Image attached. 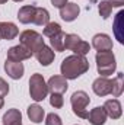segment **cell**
Instances as JSON below:
<instances>
[{
	"instance_id": "obj_1",
	"label": "cell",
	"mask_w": 124,
	"mask_h": 125,
	"mask_svg": "<svg viewBox=\"0 0 124 125\" xmlns=\"http://www.w3.org/2000/svg\"><path fill=\"white\" fill-rule=\"evenodd\" d=\"M89 70V61L85 55H69L62 61L60 65V71L62 76L67 80H74L77 77H80L82 74H85Z\"/></svg>"
},
{
	"instance_id": "obj_2",
	"label": "cell",
	"mask_w": 124,
	"mask_h": 125,
	"mask_svg": "<svg viewBox=\"0 0 124 125\" xmlns=\"http://www.w3.org/2000/svg\"><path fill=\"white\" fill-rule=\"evenodd\" d=\"M96 60V70L101 74V77H108L111 76L115 68H117V62H115V55L111 51H98L95 55Z\"/></svg>"
},
{
	"instance_id": "obj_3",
	"label": "cell",
	"mask_w": 124,
	"mask_h": 125,
	"mask_svg": "<svg viewBox=\"0 0 124 125\" xmlns=\"http://www.w3.org/2000/svg\"><path fill=\"white\" fill-rule=\"evenodd\" d=\"M91 99L86 92L83 90H77L72 94L70 97V103H72V109H73V114L82 119H86L88 118V105H89Z\"/></svg>"
},
{
	"instance_id": "obj_4",
	"label": "cell",
	"mask_w": 124,
	"mask_h": 125,
	"mask_svg": "<svg viewBox=\"0 0 124 125\" xmlns=\"http://www.w3.org/2000/svg\"><path fill=\"white\" fill-rule=\"evenodd\" d=\"M29 94L35 102H41L47 97L48 94V87L47 83L39 73H34L29 79Z\"/></svg>"
},
{
	"instance_id": "obj_5",
	"label": "cell",
	"mask_w": 124,
	"mask_h": 125,
	"mask_svg": "<svg viewBox=\"0 0 124 125\" xmlns=\"http://www.w3.org/2000/svg\"><path fill=\"white\" fill-rule=\"evenodd\" d=\"M19 41H21V45L26 47L32 54H35L39 48H42L45 44H44V39H42V35L38 33L37 31H31V29H26L19 35Z\"/></svg>"
},
{
	"instance_id": "obj_6",
	"label": "cell",
	"mask_w": 124,
	"mask_h": 125,
	"mask_svg": "<svg viewBox=\"0 0 124 125\" xmlns=\"http://www.w3.org/2000/svg\"><path fill=\"white\" fill-rule=\"evenodd\" d=\"M32 55H34V54H32L26 47H24V45L19 44V45H15V47H12V48L7 50V58H6V60L22 62L24 60H29Z\"/></svg>"
},
{
	"instance_id": "obj_7",
	"label": "cell",
	"mask_w": 124,
	"mask_h": 125,
	"mask_svg": "<svg viewBox=\"0 0 124 125\" xmlns=\"http://www.w3.org/2000/svg\"><path fill=\"white\" fill-rule=\"evenodd\" d=\"M47 87H48V92H51V93H66L67 87H69L67 79H64L63 76H53V77H50Z\"/></svg>"
},
{
	"instance_id": "obj_8",
	"label": "cell",
	"mask_w": 124,
	"mask_h": 125,
	"mask_svg": "<svg viewBox=\"0 0 124 125\" xmlns=\"http://www.w3.org/2000/svg\"><path fill=\"white\" fill-rule=\"evenodd\" d=\"M92 90L95 94L104 97L107 94H111V80L108 77H98L92 83Z\"/></svg>"
},
{
	"instance_id": "obj_9",
	"label": "cell",
	"mask_w": 124,
	"mask_h": 125,
	"mask_svg": "<svg viewBox=\"0 0 124 125\" xmlns=\"http://www.w3.org/2000/svg\"><path fill=\"white\" fill-rule=\"evenodd\" d=\"M4 71L7 73V76H9L10 79L19 80V79H22L25 68H24V64L21 61H10V60H6V62H4Z\"/></svg>"
},
{
	"instance_id": "obj_10",
	"label": "cell",
	"mask_w": 124,
	"mask_h": 125,
	"mask_svg": "<svg viewBox=\"0 0 124 125\" xmlns=\"http://www.w3.org/2000/svg\"><path fill=\"white\" fill-rule=\"evenodd\" d=\"M92 47L96 51H111L112 50V39L107 33H96L92 38Z\"/></svg>"
},
{
	"instance_id": "obj_11",
	"label": "cell",
	"mask_w": 124,
	"mask_h": 125,
	"mask_svg": "<svg viewBox=\"0 0 124 125\" xmlns=\"http://www.w3.org/2000/svg\"><path fill=\"white\" fill-rule=\"evenodd\" d=\"M104 111L107 114V116H110L111 119H118L123 114V109H121V103L118 99H108L105 103H104Z\"/></svg>"
},
{
	"instance_id": "obj_12",
	"label": "cell",
	"mask_w": 124,
	"mask_h": 125,
	"mask_svg": "<svg viewBox=\"0 0 124 125\" xmlns=\"http://www.w3.org/2000/svg\"><path fill=\"white\" fill-rule=\"evenodd\" d=\"M79 13H80V7L76 3H66L60 9V16L66 22H73L79 16Z\"/></svg>"
},
{
	"instance_id": "obj_13",
	"label": "cell",
	"mask_w": 124,
	"mask_h": 125,
	"mask_svg": "<svg viewBox=\"0 0 124 125\" xmlns=\"http://www.w3.org/2000/svg\"><path fill=\"white\" fill-rule=\"evenodd\" d=\"M35 58H37V61L39 62L41 65H44V67H47V65H50L51 62L54 61V51L50 48V47H47V45H44L42 48H39L35 54Z\"/></svg>"
},
{
	"instance_id": "obj_14",
	"label": "cell",
	"mask_w": 124,
	"mask_h": 125,
	"mask_svg": "<svg viewBox=\"0 0 124 125\" xmlns=\"http://www.w3.org/2000/svg\"><path fill=\"white\" fill-rule=\"evenodd\" d=\"M19 33V29L12 22H0V39H15Z\"/></svg>"
},
{
	"instance_id": "obj_15",
	"label": "cell",
	"mask_w": 124,
	"mask_h": 125,
	"mask_svg": "<svg viewBox=\"0 0 124 125\" xmlns=\"http://www.w3.org/2000/svg\"><path fill=\"white\" fill-rule=\"evenodd\" d=\"M107 118L108 116H107L104 108L102 106H96V108H93L92 111L88 114L86 119H89V122L92 125H104L107 122Z\"/></svg>"
},
{
	"instance_id": "obj_16",
	"label": "cell",
	"mask_w": 124,
	"mask_h": 125,
	"mask_svg": "<svg viewBox=\"0 0 124 125\" xmlns=\"http://www.w3.org/2000/svg\"><path fill=\"white\" fill-rule=\"evenodd\" d=\"M26 114H28V118L31 119L32 122H35V124L42 122V119H44V116H45V112H44L42 106H39L38 103L29 105L28 109H26Z\"/></svg>"
},
{
	"instance_id": "obj_17",
	"label": "cell",
	"mask_w": 124,
	"mask_h": 125,
	"mask_svg": "<svg viewBox=\"0 0 124 125\" xmlns=\"http://www.w3.org/2000/svg\"><path fill=\"white\" fill-rule=\"evenodd\" d=\"M34 13H35V6H32V4L22 6L19 9V12H18V19H19L21 23L28 25V23H31L34 21Z\"/></svg>"
},
{
	"instance_id": "obj_18",
	"label": "cell",
	"mask_w": 124,
	"mask_h": 125,
	"mask_svg": "<svg viewBox=\"0 0 124 125\" xmlns=\"http://www.w3.org/2000/svg\"><path fill=\"white\" fill-rule=\"evenodd\" d=\"M48 22H50V13H48V10L44 9V7H35L32 23H35L38 26H45Z\"/></svg>"
},
{
	"instance_id": "obj_19",
	"label": "cell",
	"mask_w": 124,
	"mask_h": 125,
	"mask_svg": "<svg viewBox=\"0 0 124 125\" xmlns=\"http://www.w3.org/2000/svg\"><path fill=\"white\" fill-rule=\"evenodd\" d=\"M124 90V74L123 73H117L115 79L111 80V94L114 97L121 96Z\"/></svg>"
},
{
	"instance_id": "obj_20",
	"label": "cell",
	"mask_w": 124,
	"mask_h": 125,
	"mask_svg": "<svg viewBox=\"0 0 124 125\" xmlns=\"http://www.w3.org/2000/svg\"><path fill=\"white\" fill-rule=\"evenodd\" d=\"M21 121H22V114H21L19 109H15V108L9 109L1 118L3 125H12V124H16V122H21Z\"/></svg>"
},
{
	"instance_id": "obj_21",
	"label": "cell",
	"mask_w": 124,
	"mask_h": 125,
	"mask_svg": "<svg viewBox=\"0 0 124 125\" xmlns=\"http://www.w3.org/2000/svg\"><path fill=\"white\" fill-rule=\"evenodd\" d=\"M64 38H66V33L64 32H59L57 35L51 36L50 38V44H51V50L53 51H57V52H62L64 51Z\"/></svg>"
},
{
	"instance_id": "obj_22",
	"label": "cell",
	"mask_w": 124,
	"mask_h": 125,
	"mask_svg": "<svg viewBox=\"0 0 124 125\" xmlns=\"http://www.w3.org/2000/svg\"><path fill=\"white\" fill-rule=\"evenodd\" d=\"M82 38L76 33H66V38H64V50H70L73 51L76 48V45L79 44Z\"/></svg>"
},
{
	"instance_id": "obj_23",
	"label": "cell",
	"mask_w": 124,
	"mask_h": 125,
	"mask_svg": "<svg viewBox=\"0 0 124 125\" xmlns=\"http://www.w3.org/2000/svg\"><path fill=\"white\" fill-rule=\"evenodd\" d=\"M98 12L99 15L102 16V19H108L111 16V12H112V6L108 0H101L99 4H98Z\"/></svg>"
},
{
	"instance_id": "obj_24",
	"label": "cell",
	"mask_w": 124,
	"mask_h": 125,
	"mask_svg": "<svg viewBox=\"0 0 124 125\" xmlns=\"http://www.w3.org/2000/svg\"><path fill=\"white\" fill-rule=\"evenodd\" d=\"M59 32H62V26H60L57 22H48V23L45 25V28H44V35L48 36V38L57 35Z\"/></svg>"
},
{
	"instance_id": "obj_25",
	"label": "cell",
	"mask_w": 124,
	"mask_h": 125,
	"mask_svg": "<svg viewBox=\"0 0 124 125\" xmlns=\"http://www.w3.org/2000/svg\"><path fill=\"white\" fill-rule=\"evenodd\" d=\"M89 51H91V45H89L86 41H83V39H80L79 44L76 45V48L73 50V52L77 54V55H86Z\"/></svg>"
},
{
	"instance_id": "obj_26",
	"label": "cell",
	"mask_w": 124,
	"mask_h": 125,
	"mask_svg": "<svg viewBox=\"0 0 124 125\" xmlns=\"http://www.w3.org/2000/svg\"><path fill=\"white\" fill-rule=\"evenodd\" d=\"M50 105H51L53 108H56V109L63 108V105H64V97H63V94L51 93V96H50Z\"/></svg>"
},
{
	"instance_id": "obj_27",
	"label": "cell",
	"mask_w": 124,
	"mask_h": 125,
	"mask_svg": "<svg viewBox=\"0 0 124 125\" xmlns=\"http://www.w3.org/2000/svg\"><path fill=\"white\" fill-rule=\"evenodd\" d=\"M124 16V12H118V15H117V19H115V23H114V26H115V36H117V39H118V42L120 44H123L124 42V38L120 35V26H121V19H123Z\"/></svg>"
},
{
	"instance_id": "obj_28",
	"label": "cell",
	"mask_w": 124,
	"mask_h": 125,
	"mask_svg": "<svg viewBox=\"0 0 124 125\" xmlns=\"http://www.w3.org/2000/svg\"><path fill=\"white\" fill-rule=\"evenodd\" d=\"M45 125H63V121L57 114H48L45 118Z\"/></svg>"
},
{
	"instance_id": "obj_29",
	"label": "cell",
	"mask_w": 124,
	"mask_h": 125,
	"mask_svg": "<svg viewBox=\"0 0 124 125\" xmlns=\"http://www.w3.org/2000/svg\"><path fill=\"white\" fill-rule=\"evenodd\" d=\"M7 93H9V84L6 83V80H4V79H1V77H0V96H1V97H4Z\"/></svg>"
},
{
	"instance_id": "obj_30",
	"label": "cell",
	"mask_w": 124,
	"mask_h": 125,
	"mask_svg": "<svg viewBox=\"0 0 124 125\" xmlns=\"http://www.w3.org/2000/svg\"><path fill=\"white\" fill-rule=\"evenodd\" d=\"M66 3H69V0H51V4L54 7H59V9H62Z\"/></svg>"
},
{
	"instance_id": "obj_31",
	"label": "cell",
	"mask_w": 124,
	"mask_h": 125,
	"mask_svg": "<svg viewBox=\"0 0 124 125\" xmlns=\"http://www.w3.org/2000/svg\"><path fill=\"white\" fill-rule=\"evenodd\" d=\"M112 7H121L124 4V0H108Z\"/></svg>"
},
{
	"instance_id": "obj_32",
	"label": "cell",
	"mask_w": 124,
	"mask_h": 125,
	"mask_svg": "<svg viewBox=\"0 0 124 125\" xmlns=\"http://www.w3.org/2000/svg\"><path fill=\"white\" fill-rule=\"evenodd\" d=\"M3 105H4V99H3V97L0 96V109L3 108Z\"/></svg>"
},
{
	"instance_id": "obj_33",
	"label": "cell",
	"mask_w": 124,
	"mask_h": 125,
	"mask_svg": "<svg viewBox=\"0 0 124 125\" xmlns=\"http://www.w3.org/2000/svg\"><path fill=\"white\" fill-rule=\"evenodd\" d=\"M7 0H0V4H3V3H6Z\"/></svg>"
},
{
	"instance_id": "obj_34",
	"label": "cell",
	"mask_w": 124,
	"mask_h": 125,
	"mask_svg": "<svg viewBox=\"0 0 124 125\" xmlns=\"http://www.w3.org/2000/svg\"><path fill=\"white\" fill-rule=\"evenodd\" d=\"M12 125H22V122H16V124H12Z\"/></svg>"
},
{
	"instance_id": "obj_35",
	"label": "cell",
	"mask_w": 124,
	"mask_h": 125,
	"mask_svg": "<svg viewBox=\"0 0 124 125\" xmlns=\"http://www.w3.org/2000/svg\"><path fill=\"white\" fill-rule=\"evenodd\" d=\"M13 1H16V3H19V1H24V0H13Z\"/></svg>"
}]
</instances>
